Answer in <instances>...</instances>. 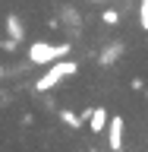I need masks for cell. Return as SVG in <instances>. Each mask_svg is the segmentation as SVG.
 I'll return each instance as SVG.
<instances>
[{"mask_svg":"<svg viewBox=\"0 0 148 152\" xmlns=\"http://www.w3.org/2000/svg\"><path fill=\"white\" fill-rule=\"evenodd\" d=\"M76 70H79V64H76V60H66V57H60V60H54V64H47L44 76L35 83V92L44 95V92H51V89H57V86L63 83L66 76H73Z\"/></svg>","mask_w":148,"mask_h":152,"instance_id":"6da1fadb","label":"cell"},{"mask_svg":"<svg viewBox=\"0 0 148 152\" xmlns=\"http://www.w3.org/2000/svg\"><path fill=\"white\" fill-rule=\"evenodd\" d=\"M69 54V41L66 45H51V41H32V48H28V64L32 66H47L54 64V60H60V57Z\"/></svg>","mask_w":148,"mask_h":152,"instance_id":"7a4b0ae2","label":"cell"},{"mask_svg":"<svg viewBox=\"0 0 148 152\" xmlns=\"http://www.w3.org/2000/svg\"><path fill=\"white\" fill-rule=\"evenodd\" d=\"M57 19H60V26L66 28V35H69V38H79V35H82V28H85V26H82V13H79V10L63 7Z\"/></svg>","mask_w":148,"mask_h":152,"instance_id":"3957f363","label":"cell"},{"mask_svg":"<svg viewBox=\"0 0 148 152\" xmlns=\"http://www.w3.org/2000/svg\"><path fill=\"white\" fill-rule=\"evenodd\" d=\"M123 54H126V45H123V41H107V45L98 51V66L107 70V66H113Z\"/></svg>","mask_w":148,"mask_h":152,"instance_id":"277c9868","label":"cell"},{"mask_svg":"<svg viewBox=\"0 0 148 152\" xmlns=\"http://www.w3.org/2000/svg\"><path fill=\"white\" fill-rule=\"evenodd\" d=\"M107 146L113 152L123 149V117H110L107 121Z\"/></svg>","mask_w":148,"mask_h":152,"instance_id":"5b68a950","label":"cell"},{"mask_svg":"<svg viewBox=\"0 0 148 152\" xmlns=\"http://www.w3.org/2000/svg\"><path fill=\"white\" fill-rule=\"evenodd\" d=\"M3 28H6V35L13 38V41H19V45H22V38H25V22L19 19V13H6Z\"/></svg>","mask_w":148,"mask_h":152,"instance_id":"8992f818","label":"cell"},{"mask_svg":"<svg viewBox=\"0 0 148 152\" xmlns=\"http://www.w3.org/2000/svg\"><path fill=\"white\" fill-rule=\"evenodd\" d=\"M85 117H88V127H92V133H104L107 130V108H88L85 111Z\"/></svg>","mask_w":148,"mask_h":152,"instance_id":"52a82bcc","label":"cell"},{"mask_svg":"<svg viewBox=\"0 0 148 152\" xmlns=\"http://www.w3.org/2000/svg\"><path fill=\"white\" fill-rule=\"evenodd\" d=\"M60 114V124H66V127H73V130H79L85 121V114H76V111H57Z\"/></svg>","mask_w":148,"mask_h":152,"instance_id":"ba28073f","label":"cell"},{"mask_svg":"<svg viewBox=\"0 0 148 152\" xmlns=\"http://www.w3.org/2000/svg\"><path fill=\"white\" fill-rule=\"evenodd\" d=\"M139 26L142 32H148V0H139Z\"/></svg>","mask_w":148,"mask_h":152,"instance_id":"9c48e42d","label":"cell"},{"mask_svg":"<svg viewBox=\"0 0 148 152\" xmlns=\"http://www.w3.org/2000/svg\"><path fill=\"white\" fill-rule=\"evenodd\" d=\"M101 19H104V22H107V26H117V22H120V10L107 7V10H104V13H101Z\"/></svg>","mask_w":148,"mask_h":152,"instance_id":"30bf717a","label":"cell"},{"mask_svg":"<svg viewBox=\"0 0 148 152\" xmlns=\"http://www.w3.org/2000/svg\"><path fill=\"white\" fill-rule=\"evenodd\" d=\"M6 102H9V95L3 92V89H0V108H3V104H6Z\"/></svg>","mask_w":148,"mask_h":152,"instance_id":"8fae6325","label":"cell"}]
</instances>
